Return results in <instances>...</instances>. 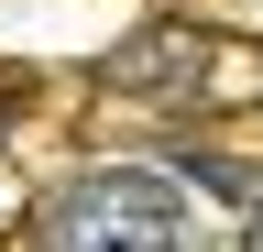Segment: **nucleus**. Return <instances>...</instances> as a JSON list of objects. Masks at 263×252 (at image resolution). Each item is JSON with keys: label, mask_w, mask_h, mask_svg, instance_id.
I'll use <instances>...</instances> for the list:
<instances>
[{"label": "nucleus", "mask_w": 263, "mask_h": 252, "mask_svg": "<svg viewBox=\"0 0 263 252\" xmlns=\"http://www.w3.org/2000/svg\"><path fill=\"white\" fill-rule=\"evenodd\" d=\"M33 252H186V198L143 165H88L44 198Z\"/></svg>", "instance_id": "f257e3e1"}, {"label": "nucleus", "mask_w": 263, "mask_h": 252, "mask_svg": "<svg viewBox=\"0 0 263 252\" xmlns=\"http://www.w3.org/2000/svg\"><path fill=\"white\" fill-rule=\"evenodd\" d=\"M252 252H263V219H252Z\"/></svg>", "instance_id": "f03ea898"}]
</instances>
